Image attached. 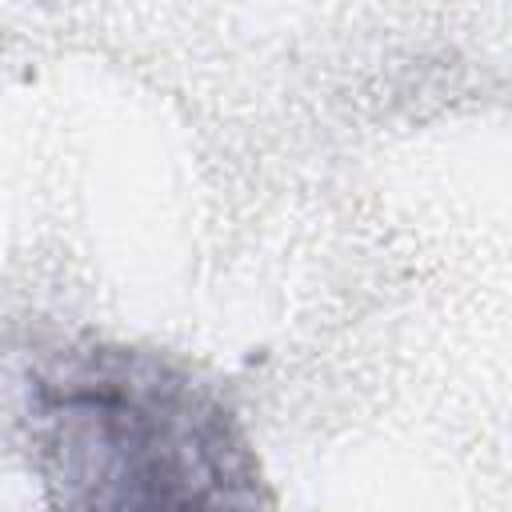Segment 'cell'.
<instances>
[{
	"label": "cell",
	"instance_id": "cell-1",
	"mask_svg": "<svg viewBox=\"0 0 512 512\" xmlns=\"http://www.w3.org/2000/svg\"><path fill=\"white\" fill-rule=\"evenodd\" d=\"M48 512H280L232 404L132 344H76L28 380Z\"/></svg>",
	"mask_w": 512,
	"mask_h": 512
}]
</instances>
